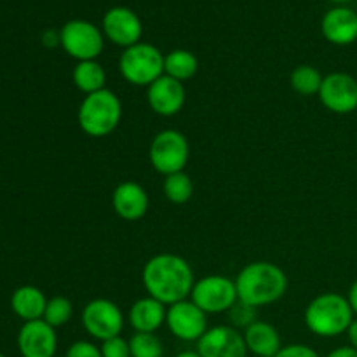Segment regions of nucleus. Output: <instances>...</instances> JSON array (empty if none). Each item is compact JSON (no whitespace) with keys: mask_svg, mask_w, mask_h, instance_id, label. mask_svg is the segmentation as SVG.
Instances as JSON below:
<instances>
[{"mask_svg":"<svg viewBox=\"0 0 357 357\" xmlns=\"http://www.w3.org/2000/svg\"><path fill=\"white\" fill-rule=\"evenodd\" d=\"M321 31L330 44H354L357 40V13L345 6L333 7L321 20Z\"/></svg>","mask_w":357,"mask_h":357,"instance_id":"16","label":"nucleus"},{"mask_svg":"<svg viewBox=\"0 0 357 357\" xmlns=\"http://www.w3.org/2000/svg\"><path fill=\"white\" fill-rule=\"evenodd\" d=\"M119 72L132 86L149 87L164 75V54L155 45L138 42L124 49L119 58Z\"/></svg>","mask_w":357,"mask_h":357,"instance_id":"5","label":"nucleus"},{"mask_svg":"<svg viewBox=\"0 0 357 357\" xmlns=\"http://www.w3.org/2000/svg\"><path fill=\"white\" fill-rule=\"evenodd\" d=\"M115 213L126 222H136L149 211L150 199L145 188L136 181H122L115 187L112 195Z\"/></svg>","mask_w":357,"mask_h":357,"instance_id":"17","label":"nucleus"},{"mask_svg":"<svg viewBox=\"0 0 357 357\" xmlns=\"http://www.w3.org/2000/svg\"><path fill=\"white\" fill-rule=\"evenodd\" d=\"M17 349L23 357H54L58 351L56 328L44 319L24 323L17 333Z\"/></svg>","mask_w":357,"mask_h":357,"instance_id":"14","label":"nucleus"},{"mask_svg":"<svg viewBox=\"0 0 357 357\" xmlns=\"http://www.w3.org/2000/svg\"><path fill=\"white\" fill-rule=\"evenodd\" d=\"M190 298L206 314L229 312L237 303L236 281L227 275H208L195 281Z\"/></svg>","mask_w":357,"mask_h":357,"instance_id":"8","label":"nucleus"},{"mask_svg":"<svg viewBox=\"0 0 357 357\" xmlns=\"http://www.w3.org/2000/svg\"><path fill=\"white\" fill-rule=\"evenodd\" d=\"M347 337H349V342H351V347L357 351V319L352 321L351 326H349Z\"/></svg>","mask_w":357,"mask_h":357,"instance_id":"33","label":"nucleus"},{"mask_svg":"<svg viewBox=\"0 0 357 357\" xmlns=\"http://www.w3.org/2000/svg\"><path fill=\"white\" fill-rule=\"evenodd\" d=\"M42 44L45 47H56V45H61V37H59V31L56 30H45L42 33Z\"/></svg>","mask_w":357,"mask_h":357,"instance_id":"31","label":"nucleus"},{"mask_svg":"<svg viewBox=\"0 0 357 357\" xmlns=\"http://www.w3.org/2000/svg\"><path fill=\"white\" fill-rule=\"evenodd\" d=\"M347 300H349V303H351V307H352V312L357 314V281L351 286V289H349Z\"/></svg>","mask_w":357,"mask_h":357,"instance_id":"34","label":"nucleus"},{"mask_svg":"<svg viewBox=\"0 0 357 357\" xmlns=\"http://www.w3.org/2000/svg\"><path fill=\"white\" fill-rule=\"evenodd\" d=\"M131 357H162L164 347L155 333H135L129 340Z\"/></svg>","mask_w":357,"mask_h":357,"instance_id":"25","label":"nucleus"},{"mask_svg":"<svg viewBox=\"0 0 357 357\" xmlns=\"http://www.w3.org/2000/svg\"><path fill=\"white\" fill-rule=\"evenodd\" d=\"M122 119V103L110 89L87 94L79 107L77 121L87 136L103 138L114 132Z\"/></svg>","mask_w":357,"mask_h":357,"instance_id":"4","label":"nucleus"},{"mask_svg":"<svg viewBox=\"0 0 357 357\" xmlns=\"http://www.w3.org/2000/svg\"><path fill=\"white\" fill-rule=\"evenodd\" d=\"M101 31L112 44L128 49L142 42L143 24L135 10L124 6H115L105 13Z\"/></svg>","mask_w":357,"mask_h":357,"instance_id":"10","label":"nucleus"},{"mask_svg":"<svg viewBox=\"0 0 357 357\" xmlns=\"http://www.w3.org/2000/svg\"><path fill=\"white\" fill-rule=\"evenodd\" d=\"M162 188L166 197L173 204H185V202L190 201L192 194H194V181L185 171H180V173L166 176Z\"/></svg>","mask_w":357,"mask_h":357,"instance_id":"24","label":"nucleus"},{"mask_svg":"<svg viewBox=\"0 0 357 357\" xmlns=\"http://www.w3.org/2000/svg\"><path fill=\"white\" fill-rule=\"evenodd\" d=\"M199 61L194 52L187 49H174L164 56V75L173 77V79L183 80L192 79L197 73Z\"/></svg>","mask_w":357,"mask_h":357,"instance_id":"22","label":"nucleus"},{"mask_svg":"<svg viewBox=\"0 0 357 357\" xmlns=\"http://www.w3.org/2000/svg\"><path fill=\"white\" fill-rule=\"evenodd\" d=\"M275 357H321L314 351L312 347L303 344H291L286 345V347H281V351L278 352Z\"/></svg>","mask_w":357,"mask_h":357,"instance_id":"30","label":"nucleus"},{"mask_svg":"<svg viewBox=\"0 0 357 357\" xmlns=\"http://www.w3.org/2000/svg\"><path fill=\"white\" fill-rule=\"evenodd\" d=\"M0 357H6V356H3V354H2V352H0Z\"/></svg>","mask_w":357,"mask_h":357,"instance_id":"37","label":"nucleus"},{"mask_svg":"<svg viewBox=\"0 0 357 357\" xmlns=\"http://www.w3.org/2000/svg\"><path fill=\"white\" fill-rule=\"evenodd\" d=\"M354 321V312L345 296L338 293H323L316 296L305 309V324L314 335L333 338L347 333Z\"/></svg>","mask_w":357,"mask_h":357,"instance_id":"3","label":"nucleus"},{"mask_svg":"<svg viewBox=\"0 0 357 357\" xmlns=\"http://www.w3.org/2000/svg\"><path fill=\"white\" fill-rule=\"evenodd\" d=\"M166 305L152 296L136 300L129 309V323L136 333H155L166 323Z\"/></svg>","mask_w":357,"mask_h":357,"instance_id":"18","label":"nucleus"},{"mask_svg":"<svg viewBox=\"0 0 357 357\" xmlns=\"http://www.w3.org/2000/svg\"><path fill=\"white\" fill-rule=\"evenodd\" d=\"M82 326L89 337L105 342L122 333L124 316L117 303L107 298H96L84 307Z\"/></svg>","mask_w":357,"mask_h":357,"instance_id":"9","label":"nucleus"},{"mask_svg":"<svg viewBox=\"0 0 357 357\" xmlns=\"http://www.w3.org/2000/svg\"><path fill=\"white\" fill-rule=\"evenodd\" d=\"M150 164L157 173L169 176L185 169L190 157V146L185 135L176 129H164L150 143Z\"/></svg>","mask_w":357,"mask_h":357,"instance_id":"6","label":"nucleus"},{"mask_svg":"<svg viewBox=\"0 0 357 357\" xmlns=\"http://www.w3.org/2000/svg\"><path fill=\"white\" fill-rule=\"evenodd\" d=\"M319 100L333 114H352L357 110V80L344 72H333L323 79Z\"/></svg>","mask_w":357,"mask_h":357,"instance_id":"12","label":"nucleus"},{"mask_svg":"<svg viewBox=\"0 0 357 357\" xmlns=\"http://www.w3.org/2000/svg\"><path fill=\"white\" fill-rule=\"evenodd\" d=\"M65 357H103L101 356V349L96 347L93 342L79 340L73 342L66 351Z\"/></svg>","mask_w":357,"mask_h":357,"instance_id":"29","label":"nucleus"},{"mask_svg":"<svg viewBox=\"0 0 357 357\" xmlns=\"http://www.w3.org/2000/svg\"><path fill=\"white\" fill-rule=\"evenodd\" d=\"M61 47L77 61H91L103 52L105 35L94 23L86 20H72L59 30Z\"/></svg>","mask_w":357,"mask_h":357,"instance_id":"7","label":"nucleus"},{"mask_svg":"<svg viewBox=\"0 0 357 357\" xmlns=\"http://www.w3.org/2000/svg\"><path fill=\"white\" fill-rule=\"evenodd\" d=\"M239 302L255 307H265L278 302L288 289L284 271L271 261H253L246 265L236 278Z\"/></svg>","mask_w":357,"mask_h":357,"instance_id":"2","label":"nucleus"},{"mask_svg":"<svg viewBox=\"0 0 357 357\" xmlns=\"http://www.w3.org/2000/svg\"><path fill=\"white\" fill-rule=\"evenodd\" d=\"M227 314H229L230 324H232V328H236V330L237 328H244V330H246V328L251 326L255 321H258L257 309L248 305V303L239 302V300H237L236 305H234Z\"/></svg>","mask_w":357,"mask_h":357,"instance_id":"27","label":"nucleus"},{"mask_svg":"<svg viewBox=\"0 0 357 357\" xmlns=\"http://www.w3.org/2000/svg\"><path fill=\"white\" fill-rule=\"evenodd\" d=\"M201 357H248L243 333L232 326L209 328L197 342Z\"/></svg>","mask_w":357,"mask_h":357,"instance_id":"13","label":"nucleus"},{"mask_svg":"<svg viewBox=\"0 0 357 357\" xmlns=\"http://www.w3.org/2000/svg\"><path fill=\"white\" fill-rule=\"evenodd\" d=\"M47 298L37 286H20L10 296V309L24 323L44 317Z\"/></svg>","mask_w":357,"mask_h":357,"instance_id":"20","label":"nucleus"},{"mask_svg":"<svg viewBox=\"0 0 357 357\" xmlns=\"http://www.w3.org/2000/svg\"><path fill=\"white\" fill-rule=\"evenodd\" d=\"M330 2H333V3H338V6H344V3L351 2V0H330Z\"/></svg>","mask_w":357,"mask_h":357,"instance_id":"36","label":"nucleus"},{"mask_svg":"<svg viewBox=\"0 0 357 357\" xmlns=\"http://www.w3.org/2000/svg\"><path fill=\"white\" fill-rule=\"evenodd\" d=\"M174 357H201L199 356L197 351H183L180 352V354H176Z\"/></svg>","mask_w":357,"mask_h":357,"instance_id":"35","label":"nucleus"},{"mask_svg":"<svg viewBox=\"0 0 357 357\" xmlns=\"http://www.w3.org/2000/svg\"><path fill=\"white\" fill-rule=\"evenodd\" d=\"M185 98H187V93H185L183 82L167 75L159 77L155 82L150 84L146 91L150 108L162 117L176 115L183 108Z\"/></svg>","mask_w":357,"mask_h":357,"instance_id":"15","label":"nucleus"},{"mask_svg":"<svg viewBox=\"0 0 357 357\" xmlns=\"http://www.w3.org/2000/svg\"><path fill=\"white\" fill-rule=\"evenodd\" d=\"M72 302L68 298H65V296H54V298L47 300V305H45V312L42 319L47 324H51L52 328H59L72 319Z\"/></svg>","mask_w":357,"mask_h":357,"instance_id":"26","label":"nucleus"},{"mask_svg":"<svg viewBox=\"0 0 357 357\" xmlns=\"http://www.w3.org/2000/svg\"><path fill=\"white\" fill-rule=\"evenodd\" d=\"M166 324L171 333L183 342H199L209 330L208 314L199 309L192 300H183L169 305Z\"/></svg>","mask_w":357,"mask_h":357,"instance_id":"11","label":"nucleus"},{"mask_svg":"<svg viewBox=\"0 0 357 357\" xmlns=\"http://www.w3.org/2000/svg\"><path fill=\"white\" fill-rule=\"evenodd\" d=\"M323 79L324 77L321 75L319 70L314 68L312 65H300L289 75V84L295 93L302 96H314V94H319Z\"/></svg>","mask_w":357,"mask_h":357,"instance_id":"23","label":"nucleus"},{"mask_svg":"<svg viewBox=\"0 0 357 357\" xmlns=\"http://www.w3.org/2000/svg\"><path fill=\"white\" fill-rule=\"evenodd\" d=\"M142 281L149 296L164 305L187 300L195 284L190 264L173 253H160L150 258L143 267Z\"/></svg>","mask_w":357,"mask_h":357,"instance_id":"1","label":"nucleus"},{"mask_svg":"<svg viewBox=\"0 0 357 357\" xmlns=\"http://www.w3.org/2000/svg\"><path fill=\"white\" fill-rule=\"evenodd\" d=\"M326 357H357V351L352 349L351 345L349 347H338L335 351H331Z\"/></svg>","mask_w":357,"mask_h":357,"instance_id":"32","label":"nucleus"},{"mask_svg":"<svg viewBox=\"0 0 357 357\" xmlns=\"http://www.w3.org/2000/svg\"><path fill=\"white\" fill-rule=\"evenodd\" d=\"M101 356L103 357H131V349L129 342L119 335V337L110 338V340L101 342Z\"/></svg>","mask_w":357,"mask_h":357,"instance_id":"28","label":"nucleus"},{"mask_svg":"<svg viewBox=\"0 0 357 357\" xmlns=\"http://www.w3.org/2000/svg\"><path fill=\"white\" fill-rule=\"evenodd\" d=\"M73 84H75L77 89L80 93L93 94L98 91L105 89V82H107V73L105 68L96 61V59H91V61H79L73 68Z\"/></svg>","mask_w":357,"mask_h":357,"instance_id":"21","label":"nucleus"},{"mask_svg":"<svg viewBox=\"0 0 357 357\" xmlns=\"http://www.w3.org/2000/svg\"><path fill=\"white\" fill-rule=\"evenodd\" d=\"M248 352L258 357H275L281 351V337L279 331L265 321H255L243 333Z\"/></svg>","mask_w":357,"mask_h":357,"instance_id":"19","label":"nucleus"}]
</instances>
